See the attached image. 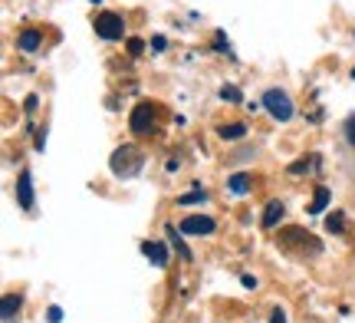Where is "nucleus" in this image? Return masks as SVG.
Returning a JSON list of instances; mask_svg holds the SVG:
<instances>
[{
  "mask_svg": "<svg viewBox=\"0 0 355 323\" xmlns=\"http://www.w3.org/2000/svg\"><path fill=\"white\" fill-rule=\"evenodd\" d=\"M279 241H283L286 251L300 254V258H319L322 254V241L313 231H306V228H286L279 234Z\"/></svg>",
  "mask_w": 355,
  "mask_h": 323,
  "instance_id": "1",
  "label": "nucleus"
},
{
  "mask_svg": "<svg viewBox=\"0 0 355 323\" xmlns=\"http://www.w3.org/2000/svg\"><path fill=\"white\" fill-rule=\"evenodd\" d=\"M109 165H112V172L119 175V179H135V175L141 172V165H145V156H141L135 145H122V149H115L112 152Z\"/></svg>",
  "mask_w": 355,
  "mask_h": 323,
  "instance_id": "2",
  "label": "nucleus"
},
{
  "mask_svg": "<svg viewBox=\"0 0 355 323\" xmlns=\"http://www.w3.org/2000/svg\"><path fill=\"white\" fill-rule=\"evenodd\" d=\"M263 109L277 119V122H290L293 113H296V109H293V99L283 90H266L263 92Z\"/></svg>",
  "mask_w": 355,
  "mask_h": 323,
  "instance_id": "3",
  "label": "nucleus"
},
{
  "mask_svg": "<svg viewBox=\"0 0 355 323\" xmlns=\"http://www.w3.org/2000/svg\"><path fill=\"white\" fill-rule=\"evenodd\" d=\"M96 33H99V40H109V43L122 40V33H125L122 13H99L96 17Z\"/></svg>",
  "mask_w": 355,
  "mask_h": 323,
  "instance_id": "4",
  "label": "nucleus"
},
{
  "mask_svg": "<svg viewBox=\"0 0 355 323\" xmlns=\"http://www.w3.org/2000/svg\"><path fill=\"white\" fill-rule=\"evenodd\" d=\"M128 129L132 135H148L155 129V106L152 103H139L132 109V119H128Z\"/></svg>",
  "mask_w": 355,
  "mask_h": 323,
  "instance_id": "5",
  "label": "nucleus"
},
{
  "mask_svg": "<svg viewBox=\"0 0 355 323\" xmlns=\"http://www.w3.org/2000/svg\"><path fill=\"white\" fill-rule=\"evenodd\" d=\"M178 231L181 234H191V238H207V234H214L217 231V221L214 218H207V215H191V218L184 221H178Z\"/></svg>",
  "mask_w": 355,
  "mask_h": 323,
  "instance_id": "6",
  "label": "nucleus"
},
{
  "mask_svg": "<svg viewBox=\"0 0 355 323\" xmlns=\"http://www.w3.org/2000/svg\"><path fill=\"white\" fill-rule=\"evenodd\" d=\"M13 194H17V205L24 208V211H33V172L24 168L20 175H17V185H13Z\"/></svg>",
  "mask_w": 355,
  "mask_h": 323,
  "instance_id": "7",
  "label": "nucleus"
},
{
  "mask_svg": "<svg viewBox=\"0 0 355 323\" xmlns=\"http://www.w3.org/2000/svg\"><path fill=\"white\" fill-rule=\"evenodd\" d=\"M283 215H286V205H283L279 198H273V201L263 208V218H260V224H263L266 231H273L279 221H283Z\"/></svg>",
  "mask_w": 355,
  "mask_h": 323,
  "instance_id": "8",
  "label": "nucleus"
},
{
  "mask_svg": "<svg viewBox=\"0 0 355 323\" xmlns=\"http://www.w3.org/2000/svg\"><path fill=\"white\" fill-rule=\"evenodd\" d=\"M141 254L152 260L155 267H168V247L162 245V241H145V245H141Z\"/></svg>",
  "mask_w": 355,
  "mask_h": 323,
  "instance_id": "9",
  "label": "nucleus"
},
{
  "mask_svg": "<svg viewBox=\"0 0 355 323\" xmlns=\"http://www.w3.org/2000/svg\"><path fill=\"white\" fill-rule=\"evenodd\" d=\"M165 234H168V245H171V251H175L181 260H191L194 254L188 251V245L181 241V231H178V224H165Z\"/></svg>",
  "mask_w": 355,
  "mask_h": 323,
  "instance_id": "10",
  "label": "nucleus"
},
{
  "mask_svg": "<svg viewBox=\"0 0 355 323\" xmlns=\"http://www.w3.org/2000/svg\"><path fill=\"white\" fill-rule=\"evenodd\" d=\"M20 294H7V297L0 300V317H3V323H17V317H20Z\"/></svg>",
  "mask_w": 355,
  "mask_h": 323,
  "instance_id": "11",
  "label": "nucleus"
},
{
  "mask_svg": "<svg viewBox=\"0 0 355 323\" xmlns=\"http://www.w3.org/2000/svg\"><path fill=\"white\" fill-rule=\"evenodd\" d=\"M40 43H43V33H40V30H24V33L17 37V47L24 53H37Z\"/></svg>",
  "mask_w": 355,
  "mask_h": 323,
  "instance_id": "12",
  "label": "nucleus"
},
{
  "mask_svg": "<svg viewBox=\"0 0 355 323\" xmlns=\"http://www.w3.org/2000/svg\"><path fill=\"white\" fill-rule=\"evenodd\" d=\"M319 162H322L319 156H303V158H296L286 172H290V175H309V168H319Z\"/></svg>",
  "mask_w": 355,
  "mask_h": 323,
  "instance_id": "13",
  "label": "nucleus"
},
{
  "mask_svg": "<svg viewBox=\"0 0 355 323\" xmlns=\"http://www.w3.org/2000/svg\"><path fill=\"white\" fill-rule=\"evenodd\" d=\"M227 192H234V194H247V192H250V172H237V175H230V179H227Z\"/></svg>",
  "mask_w": 355,
  "mask_h": 323,
  "instance_id": "14",
  "label": "nucleus"
},
{
  "mask_svg": "<svg viewBox=\"0 0 355 323\" xmlns=\"http://www.w3.org/2000/svg\"><path fill=\"white\" fill-rule=\"evenodd\" d=\"M329 188H326V185H319L316 188V194H313V205H309V215H322V211H326V208H329Z\"/></svg>",
  "mask_w": 355,
  "mask_h": 323,
  "instance_id": "15",
  "label": "nucleus"
},
{
  "mask_svg": "<svg viewBox=\"0 0 355 323\" xmlns=\"http://www.w3.org/2000/svg\"><path fill=\"white\" fill-rule=\"evenodd\" d=\"M217 135H220V139H227V142H234V139H243V135H247V126H243V122L220 126V129H217Z\"/></svg>",
  "mask_w": 355,
  "mask_h": 323,
  "instance_id": "16",
  "label": "nucleus"
},
{
  "mask_svg": "<svg viewBox=\"0 0 355 323\" xmlns=\"http://www.w3.org/2000/svg\"><path fill=\"white\" fill-rule=\"evenodd\" d=\"M204 201H207V192H204L201 185H198V188H191L188 194H181V198H178V205H204Z\"/></svg>",
  "mask_w": 355,
  "mask_h": 323,
  "instance_id": "17",
  "label": "nucleus"
},
{
  "mask_svg": "<svg viewBox=\"0 0 355 323\" xmlns=\"http://www.w3.org/2000/svg\"><path fill=\"white\" fill-rule=\"evenodd\" d=\"M326 231H329V234H343L345 231V215H343V211H332V215H326Z\"/></svg>",
  "mask_w": 355,
  "mask_h": 323,
  "instance_id": "18",
  "label": "nucleus"
},
{
  "mask_svg": "<svg viewBox=\"0 0 355 323\" xmlns=\"http://www.w3.org/2000/svg\"><path fill=\"white\" fill-rule=\"evenodd\" d=\"M220 99H224V103H243V96L237 86H220Z\"/></svg>",
  "mask_w": 355,
  "mask_h": 323,
  "instance_id": "19",
  "label": "nucleus"
},
{
  "mask_svg": "<svg viewBox=\"0 0 355 323\" xmlns=\"http://www.w3.org/2000/svg\"><path fill=\"white\" fill-rule=\"evenodd\" d=\"M214 50H220V53H230V40L224 37L220 30H217V33H214Z\"/></svg>",
  "mask_w": 355,
  "mask_h": 323,
  "instance_id": "20",
  "label": "nucleus"
},
{
  "mask_svg": "<svg viewBox=\"0 0 355 323\" xmlns=\"http://www.w3.org/2000/svg\"><path fill=\"white\" fill-rule=\"evenodd\" d=\"M128 53H132V56H141V53H145V43H141L139 37H132L128 40Z\"/></svg>",
  "mask_w": 355,
  "mask_h": 323,
  "instance_id": "21",
  "label": "nucleus"
},
{
  "mask_svg": "<svg viewBox=\"0 0 355 323\" xmlns=\"http://www.w3.org/2000/svg\"><path fill=\"white\" fill-rule=\"evenodd\" d=\"M345 139H349V145H355V116L345 119Z\"/></svg>",
  "mask_w": 355,
  "mask_h": 323,
  "instance_id": "22",
  "label": "nucleus"
},
{
  "mask_svg": "<svg viewBox=\"0 0 355 323\" xmlns=\"http://www.w3.org/2000/svg\"><path fill=\"white\" fill-rule=\"evenodd\" d=\"M33 149H37V152H43V149H46V126L37 132V145H33Z\"/></svg>",
  "mask_w": 355,
  "mask_h": 323,
  "instance_id": "23",
  "label": "nucleus"
},
{
  "mask_svg": "<svg viewBox=\"0 0 355 323\" xmlns=\"http://www.w3.org/2000/svg\"><path fill=\"white\" fill-rule=\"evenodd\" d=\"M46 320H50V323H60V320H63V310H60V307H50V310H46Z\"/></svg>",
  "mask_w": 355,
  "mask_h": 323,
  "instance_id": "24",
  "label": "nucleus"
},
{
  "mask_svg": "<svg viewBox=\"0 0 355 323\" xmlns=\"http://www.w3.org/2000/svg\"><path fill=\"white\" fill-rule=\"evenodd\" d=\"M270 323H286V313L279 310V307H273V310H270Z\"/></svg>",
  "mask_w": 355,
  "mask_h": 323,
  "instance_id": "25",
  "label": "nucleus"
},
{
  "mask_svg": "<svg viewBox=\"0 0 355 323\" xmlns=\"http://www.w3.org/2000/svg\"><path fill=\"white\" fill-rule=\"evenodd\" d=\"M241 284L247 287V290H254V287H257V277H254V274H241Z\"/></svg>",
  "mask_w": 355,
  "mask_h": 323,
  "instance_id": "26",
  "label": "nucleus"
},
{
  "mask_svg": "<svg viewBox=\"0 0 355 323\" xmlns=\"http://www.w3.org/2000/svg\"><path fill=\"white\" fill-rule=\"evenodd\" d=\"M165 47H168V43H165V37H152V50H155V53H162V50H165Z\"/></svg>",
  "mask_w": 355,
  "mask_h": 323,
  "instance_id": "27",
  "label": "nucleus"
},
{
  "mask_svg": "<svg viewBox=\"0 0 355 323\" xmlns=\"http://www.w3.org/2000/svg\"><path fill=\"white\" fill-rule=\"evenodd\" d=\"M37 106H40V99H37V96H26V103H24V109H26V113H33Z\"/></svg>",
  "mask_w": 355,
  "mask_h": 323,
  "instance_id": "28",
  "label": "nucleus"
}]
</instances>
